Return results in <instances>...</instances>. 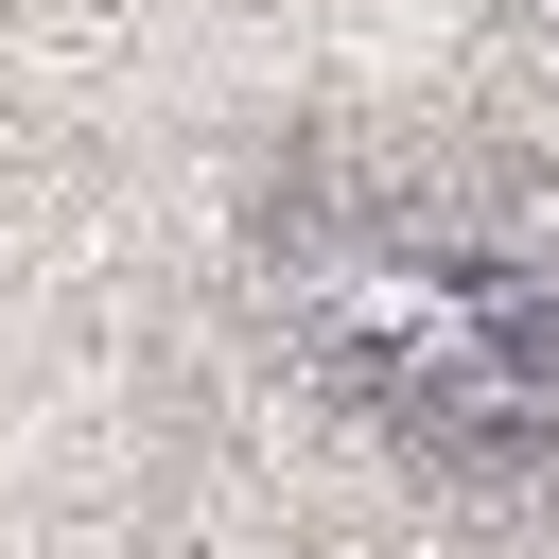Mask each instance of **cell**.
Listing matches in <instances>:
<instances>
[{
	"label": "cell",
	"mask_w": 559,
	"mask_h": 559,
	"mask_svg": "<svg viewBox=\"0 0 559 559\" xmlns=\"http://www.w3.org/2000/svg\"><path fill=\"white\" fill-rule=\"evenodd\" d=\"M314 314L367 349L384 402H419V419H454V437H507V419H542V384H559L542 297L489 280V262H349V280H314Z\"/></svg>",
	"instance_id": "1"
}]
</instances>
